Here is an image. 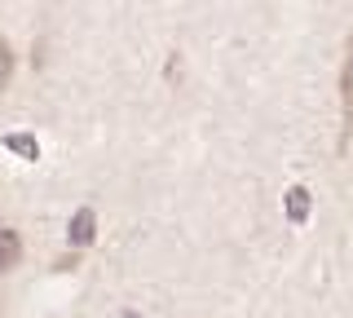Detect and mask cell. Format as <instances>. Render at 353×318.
I'll return each mask as SVG.
<instances>
[{"label":"cell","instance_id":"6da1fadb","mask_svg":"<svg viewBox=\"0 0 353 318\" xmlns=\"http://www.w3.org/2000/svg\"><path fill=\"white\" fill-rule=\"evenodd\" d=\"M93 235H97V212H93V208H80V212L71 217V226H66V244H71V248H88Z\"/></svg>","mask_w":353,"mask_h":318},{"label":"cell","instance_id":"277c9868","mask_svg":"<svg viewBox=\"0 0 353 318\" xmlns=\"http://www.w3.org/2000/svg\"><path fill=\"white\" fill-rule=\"evenodd\" d=\"M22 257V239L14 235V230H0V274H5L9 266H18Z\"/></svg>","mask_w":353,"mask_h":318},{"label":"cell","instance_id":"8992f818","mask_svg":"<svg viewBox=\"0 0 353 318\" xmlns=\"http://www.w3.org/2000/svg\"><path fill=\"white\" fill-rule=\"evenodd\" d=\"M9 75H14V49L0 40V93H5V84H9Z\"/></svg>","mask_w":353,"mask_h":318},{"label":"cell","instance_id":"3957f363","mask_svg":"<svg viewBox=\"0 0 353 318\" xmlns=\"http://www.w3.org/2000/svg\"><path fill=\"white\" fill-rule=\"evenodd\" d=\"M340 102H345V124H353V40H349L345 71H340Z\"/></svg>","mask_w":353,"mask_h":318},{"label":"cell","instance_id":"5b68a950","mask_svg":"<svg viewBox=\"0 0 353 318\" xmlns=\"http://www.w3.org/2000/svg\"><path fill=\"white\" fill-rule=\"evenodd\" d=\"M5 146L14 150V155H22V159H40V141L31 137V133H9Z\"/></svg>","mask_w":353,"mask_h":318},{"label":"cell","instance_id":"7a4b0ae2","mask_svg":"<svg viewBox=\"0 0 353 318\" xmlns=\"http://www.w3.org/2000/svg\"><path fill=\"white\" fill-rule=\"evenodd\" d=\"M283 208H287V221H292V226H305V221H309V208H314V199H309L305 186H292V190L283 195Z\"/></svg>","mask_w":353,"mask_h":318}]
</instances>
